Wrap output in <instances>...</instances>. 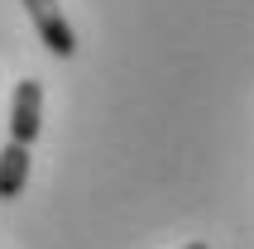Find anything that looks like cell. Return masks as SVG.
<instances>
[{"label": "cell", "mask_w": 254, "mask_h": 249, "mask_svg": "<svg viewBox=\"0 0 254 249\" xmlns=\"http://www.w3.org/2000/svg\"><path fill=\"white\" fill-rule=\"evenodd\" d=\"M24 10H29V19H34V29H39L48 53H58V58L77 53V34H72V24H67V14H63L58 0H24Z\"/></svg>", "instance_id": "obj_1"}, {"label": "cell", "mask_w": 254, "mask_h": 249, "mask_svg": "<svg viewBox=\"0 0 254 249\" xmlns=\"http://www.w3.org/2000/svg\"><path fill=\"white\" fill-rule=\"evenodd\" d=\"M43 129V86L29 77V82L14 86V101H10V139L14 144H34Z\"/></svg>", "instance_id": "obj_2"}, {"label": "cell", "mask_w": 254, "mask_h": 249, "mask_svg": "<svg viewBox=\"0 0 254 249\" xmlns=\"http://www.w3.org/2000/svg\"><path fill=\"white\" fill-rule=\"evenodd\" d=\"M29 182V144H5L0 149V201H14Z\"/></svg>", "instance_id": "obj_3"}, {"label": "cell", "mask_w": 254, "mask_h": 249, "mask_svg": "<svg viewBox=\"0 0 254 249\" xmlns=\"http://www.w3.org/2000/svg\"><path fill=\"white\" fill-rule=\"evenodd\" d=\"M183 249H211V245H183Z\"/></svg>", "instance_id": "obj_4"}]
</instances>
